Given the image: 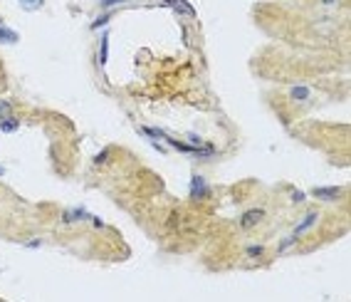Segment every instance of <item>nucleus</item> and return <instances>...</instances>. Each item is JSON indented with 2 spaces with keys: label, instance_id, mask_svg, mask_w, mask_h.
<instances>
[{
  "label": "nucleus",
  "instance_id": "nucleus-3",
  "mask_svg": "<svg viewBox=\"0 0 351 302\" xmlns=\"http://www.w3.org/2000/svg\"><path fill=\"white\" fill-rule=\"evenodd\" d=\"M341 193H344V188H339V186L314 188V191H312V196H314V198H319V201H326V203H332V201H337V198H341Z\"/></svg>",
  "mask_w": 351,
  "mask_h": 302
},
{
  "label": "nucleus",
  "instance_id": "nucleus-15",
  "mask_svg": "<svg viewBox=\"0 0 351 302\" xmlns=\"http://www.w3.org/2000/svg\"><path fill=\"white\" fill-rule=\"evenodd\" d=\"M121 3H131V0H99V8H114V5H121Z\"/></svg>",
  "mask_w": 351,
  "mask_h": 302
},
{
  "label": "nucleus",
  "instance_id": "nucleus-6",
  "mask_svg": "<svg viewBox=\"0 0 351 302\" xmlns=\"http://www.w3.org/2000/svg\"><path fill=\"white\" fill-rule=\"evenodd\" d=\"M109 57V32H101V43H99V67H107Z\"/></svg>",
  "mask_w": 351,
  "mask_h": 302
},
{
  "label": "nucleus",
  "instance_id": "nucleus-8",
  "mask_svg": "<svg viewBox=\"0 0 351 302\" xmlns=\"http://www.w3.org/2000/svg\"><path fill=\"white\" fill-rule=\"evenodd\" d=\"M20 129V122L15 119V116H5V119H0V131L3 134H13V131Z\"/></svg>",
  "mask_w": 351,
  "mask_h": 302
},
{
  "label": "nucleus",
  "instance_id": "nucleus-21",
  "mask_svg": "<svg viewBox=\"0 0 351 302\" xmlns=\"http://www.w3.org/2000/svg\"><path fill=\"white\" fill-rule=\"evenodd\" d=\"M0 25H3V20H0Z\"/></svg>",
  "mask_w": 351,
  "mask_h": 302
},
{
  "label": "nucleus",
  "instance_id": "nucleus-11",
  "mask_svg": "<svg viewBox=\"0 0 351 302\" xmlns=\"http://www.w3.org/2000/svg\"><path fill=\"white\" fill-rule=\"evenodd\" d=\"M17 3H20V8L28 10V13H35V10H40L45 5V0H17Z\"/></svg>",
  "mask_w": 351,
  "mask_h": 302
},
{
  "label": "nucleus",
  "instance_id": "nucleus-7",
  "mask_svg": "<svg viewBox=\"0 0 351 302\" xmlns=\"http://www.w3.org/2000/svg\"><path fill=\"white\" fill-rule=\"evenodd\" d=\"M87 218H92V216L87 213L85 208H72V211H65L62 220H65V223H74V220H87Z\"/></svg>",
  "mask_w": 351,
  "mask_h": 302
},
{
  "label": "nucleus",
  "instance_id": "nucleus-17",
  "mask_svg": "<svg viewBox=\"0 0 351 302\" xmlns=\"http://www.w3.org/2000/svg\"><path fill=\"white\" fill-rule=\"evenodd\" d=\"M292 201L302 203V201H304V193H302V191H295V193H292Z\"/></svg>",
  "mask_w": 351,
  "mask_h": 302
},
{
  "label": "nucleus",
  "instance_id": "nucleus-10",
  "mask_svg": "<svg viewBox=\"0 0 351 302\" xmlns=\"http://www.w3.org/2000/svg\"><path fill=\"white\" fill-rule=\"evenodd\" d=\"M163 3H166V5H171V8H173V10H181V13L191 15V17H193V15H196V10H193V8H191V5H188V3H183V0H163Z\"/></svg>",
  "mask_w": 351,
  "mask_h": 302
},
{
  "label": "nucleus",
  "instance_id": "nucleus-2",
  "mask_svg": "<svg viewBox=\"0 0 351 302\" xmlns=\"http://www.w3.org/2000/svg\"><path fill=\"white\" fill-rule=\"evenodd\" d=\"M262 218H265V211H262V208H250V211H245V213L240 216V226L245 230H250V228H255Z\"/></svg>",
  "mask_w": 351,
  "mask_h": 302
},
{
  "label": "nucleus",
  "instance_id": "nucleus-14",
  "mask_svg": "<svg viewBox=\"0 0 351 302\" xmlns=\"http://www.w3.org/2000/svg\"><path fill=\"white\" fill-rule=\"evenodd\" d=\"M10 112H13V104L5 99H0V119H5V116H10Z\"/></svg>",
  "mask_w": 351,
  "mask_h": 302
},
{
  "label": "nucleus",
  "instance_id": "nucleus-4",
  "mask_svg": "<svg viewBox=\"0 0 351 302\" xmlns=\"http://www.w3.org/2000/svg\"><path fill=\"white\" fill-rule=\"evenodd\" d=\"M317 220H319V213H317V211H309L307 216L302 218V223H299V226L295 228V233H292V235H295V238L304 235L309 228H314V226H317Z\"/></svg>",
  "mask_w": 351,
  "mask_h": 302
},
{
  "label": "nucleus",
  "instance_id": "nucleus-12",
  "mask_svg": "<svg viewBox=\"0 0 351 302\" xmlns=\"http://www.w3.org/2000/svg\"><path fill=\"white\" fill-rule=\"evenodd\" d=\"M262 253H265L262 245H247V248H245V255H247V258H260Z\"/></svg>",
  "mask_w": 351,
  "mask_h": 302
},
{
  "label": "nucleus",
  "instance_id": "nucleus-18",
  "mask_svg": "<svg viewBox=\"0 0 351 302\" xmlns=\"http://www.w3.org/2000/svg\"><path fill=\"white\" fill-rule=\"evenodd\" d=\"M28 248H40V245H43V240H40V238H32V240H28Z\"/></svg>",
  "mask_w": 351,
  "mask_h": 302
},
{
  "label": "nucleus",
  "instance_id": "nucleus-1",
  "mask_svg": "<svg viewBox=\"0 0 351 302\" xmlns=\"http://www.w3.org/2000/svg\"><path fill=\"white\" fill-rule=\"evenodd\" d=\"M208 193H211V188L205 184V178L196 173V176L191 178V198H193V201H203Z\"/></svg>",
  "mask_w": 351,
  "mask_h": 302
},
{
  "label": "nucleus",
  "instance_id": "nucleus-20",
  "mask_svg": "<svg viewBox=\"0 0 351 302\" xmlns=\"http://www.w3.org/2000/svg\"><path fill=\"white\" fill-rule=\"evenodd\" d=\"M3 173H5V166H0V176H3Z\"/></svg>",
  "mask_w": 351,
  "mask_h": 302
},
{
  "label": "nucleus",
  "instance_id": "nucleus-9",
  "mask_svg": "<svg viewBox=\"0 0 351 302\" xmlns=\"http://www.w3.org/2000/svg\"><path fill=\"white\" fill-rule=\"evenodd\" d=\"M15 43H17V32L0 25V45H15Z\"/></svg>",
  "mask_w": 351,
  "mask_h": 302
},
{
  "label": "nucleus",
  "instance_id": "nucleus-16",
  "mask_svg": "<svg viewBox=\"0 0 351 302\" xmlns=\"http://www.w3.org/2000/svg\"><path fill=\"white\" fill-rule=\"evenodd\" d=\"M107 158H109V149H104V151H101V154H97V156H94V164H104V161H107Z\"/></svg>",
  "mask_w": 351,
  "mask_h": 302
},
{
  "label": "nucleus",
  "instance_id": "nucleus-5",
  "mask_svg": "<svg viewBox=\"0 0 351 302\" xmlns=\"http://www.w3.org/2000/svg\"><path fill=\"white\" fill-rule=\"evenodd\" d=\"M290 99L297 102V104H304V102L312 99V89L307 85H295L290 89Z\"/></svg>",
  "mask_w": 351,
  "mask_h": 302
},
{
  "label": "nucleus",
  "instance_id": "nucleus-19",
  "mask_svg": "<svg viewBox=\"0 0 351 302\" xmlns=\"http://www.w3.org/2000/svg\"><path fill=\"white\" fill-rule=\"evenodd\" d=\"M337 3H339V0H322V5H324V8H334Z\"/></svg>",
  "mask_w": 351,
  "mask_h": 302
},
{
  "label": "nucleus",
  "instance_id": "nucleus-13",
  "mask_svg": "<svg viewBox=\"0 0 351 302\" xmlns=\"http://www.w3.org/2000/svg\"><path fill=\"white\" fill-rule=\"evenodd\" d=\"M109 20H112V13H104V15H101V17H97V20H94V23H92V30H99V28H104V25H107V23H109Z\"/></svg>",
  "mask_w": 351,
  "mask_h": 302
}]
</instances>
